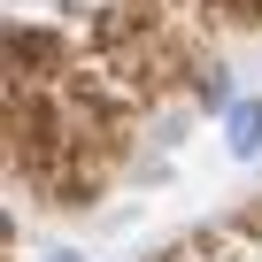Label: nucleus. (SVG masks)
<instances>
[{"mask_svg": "<svg viewBox=\"0 0 262 262\" xmlns=\"http://www.w3.org/2000/svg\"><path fill=\"white\" fill-rule=\"evenodd\" d=\"M254 147H262V108L239 100V108H231V155H254Z\"/></svg>", "mask_w": 262, "mask_h": 262, "instance_id": "1", "label": "nucleus"}, {"mask_svg": "<svg viewBox=\"0 0 262 262\" xmlns=\"http://www.w3.org/2000/svg\"><path fill=\"white\" fill-rule=\"evenodd\" d=\"M47 262H85V254H47Z\"/></svg>", "mask_w": 262, "mask_h": 262, "instance_id": "2", "label": "nucleus"}]
</instances>
